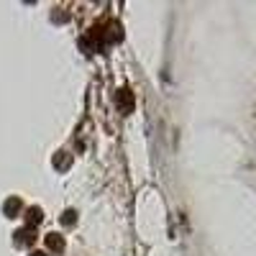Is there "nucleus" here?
Listing matches in <instances>:
<instances>
[{
	"mask_svg": "<svg viewBox=\"0 0 256 256\" xmlns=\"http://www.w3.org/2000/svg\"><path fill=\"white\" fill-rule=\"evenodd\" d=\"M120 38H123L120 24H116V20H100V24L92 26L88 31V36L82 38V49L100 52V49H105L108 44H118Z\"/></svg>",
	"mask_w": 256,
	"mask_h": 256,
	"instance_id": "f257e3e1",
	"label": "nucleus"
},
{
	"mask_svg": "<svg viewBox=\"0 0 256 256\" xmlns=\"http://www.w3.org/2000/svg\"><path fill=\"white\" fill-rule=\"evenodd\" d=\"M118 108L123 113H131L134 110V92L128 90V88H120L118 90Z\"/></svg>",
	"mask_w": 256,
	"mask_h": 256,
	"instance_id": "f03ea898",
	"label": "nucleus"
},
{
	"mask_svg": "<svg viewBox=\"0 0 256 256\" xmlns=\"http://www.w3.org/2000/svg\"><path fill=\"white\" fill-rule=\"evenodd\" d=\"M44 244L52 254H62L64 251V236H59V233H46L44 236Z\"/></svg>",
	"mask_w": 256,
	"mask_h": 256,
	"instance_id": "7ed1b4c3",
	"label": "nucleus"
},
{
	"mask_svg": "<svg viewBox=\"0 0 256 256\" xmlns=\"http://www.w3.org/2000/svg\"><path fill=\"white\" fill-rule=\"evenodd\" d=\"M16 241L31 246V244L36 241V230H34V228H20V230H16Z\"/></svg>",
	"mask_w": 256,
	"mask_h": 256,
	"instance_id": "20e7f679",
	"label": "nucleus"
},
{
	"mask_svg": "<svg viewBox=\"0 0 256 256\" xmlns=\"http://www.w3.org/2000/svg\"><path fill=\"white\" fill-rule=\"evenodd\" d=\"M41 220H44V212H41V208H28V210H26V223H28V228L38 226Z\"/></svg>",
	"mask_w": 256,
	"mask_h": 256,
	"instance_id": "39448f33",
	"label": "nucleus"
},
{
	"mask_svg": "<svg viewBox=\"0 0 256 256\" xmlns=\"http://www.w3.org/2000/svg\"><path fill=\"white\" fill-rule=\"evenodd\" d=\"M54 166L59 169V172H62V169H70V166H72V154H70V152H59V154L54 156Z\"/></svg>",
	"mask_w": 256,
	"mask_h": 256,
	"instance_id": "423d86ee",
	"label": "nucleus"
},
{
	"mask_svg": "<svg viewBox=\"0 0 256 256\" xmlns=\"http://www.w3.org/2000/svg\"><path fill=\"white\" fill-rule=\"evenodd\" d=\"M20 205H24V202H20L18 198H10V200H6V205H3V212H6L8 218H16V216H18V210H20Z\"/></svg>",
	"mask_w": 256,
	"mask_h": 256,
	"instance_id": "0eeeda50",
	"label": "nucleus"
},
{
	"mask_svg": "<svg viewBox=\"0 0 256 256\" xmlns=\"http://www.w3.org/2000/svg\"><path fill=\"white\" fill-rule=\"evenodd\" d=\"M59 220H62V226H74V220H77V212H74V210H64Z\"/></svg>",
	"mask_w": 256,
	"mask_h": 256,
	"instance_id": "6e6552de",
	"label": "nucleus"
},
{
	"mask_svg": "<svg viewBox=\"0 0 256 256\" xmlns=\"http://www.w3.org/2000/svg\"><path fill=\"white\" fill-rule=\"evenodd\" d=\"M31 256H46V254H44V251H34Z\"/></svg>",
	"mask_w": 256,
	"mask_h": 256,
	"instance_id": "1a4fd4ad",
	"label": "nucleus"
}]
</instances>
